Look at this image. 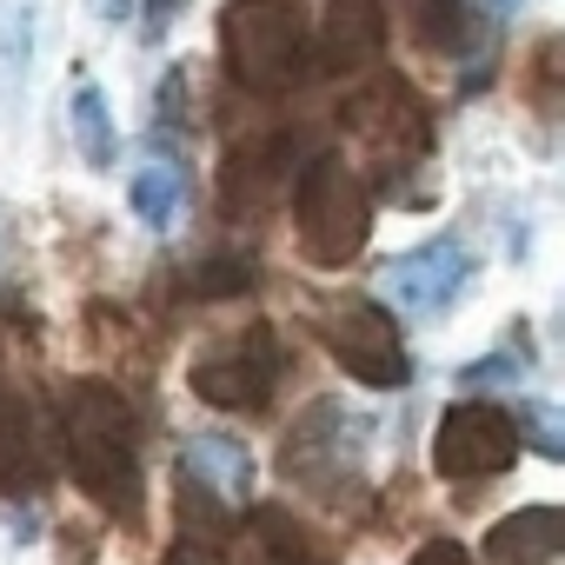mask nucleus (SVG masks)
I'll return each mask as SVG.
<instances>
[{
	"label": "nucleus",
	"instance_id": "f257e3e1",
	"mask_svg": "<svg viewBox=\"0 0 565 565\" xmlns=\"http://www.w3.org/2000/svg\"><path fill=\"white\" fill-rule=\"evenodd\" d=\"M61 439H67V466L74 486L120 525H140L147 512V486H140V419L127 406L120 386L107 380H81L61 399Z\"/></svg>",
	"mask_w": 565,
	"mask_h": 565
},
{
	"label": "nucleus",
	"instance_id": "f03ea898",
	"mask_svg": "<svg viewBox=\"0 0 565 565\" xmlns=\"http://www.w3.org/2000/svg\"><path fill=\"white\" fill-rule=\"evenodd\" d=\"M220 54L246 94L279 100L313 74V28L287 0H233L220 14Z\"/></svg>",
	"mask_w": 565,
	"mask_h": 565
},
{
	"label": "nucleus",
	"instance_id": "7ed1b4c3",
	"mask_svg": "<svg viewBox=\"0 0 565 565\" xmlns=\"http://www.w3.org/2000/svg\"><path fill=\"white\" fill-rule=\"evenodd\" d=\"M373 233V200L340 153H313L294 180V239L313 266H353Z\"/></svg>",
	"mask_w": 565,
	"mask_h": 565
},
{
	"label": "nucleus",
	"instance_id": "20e7f679",
	"mask_svg": "<svg viewBox=\"0 0 565 565\" xmlns=\"http://www.w3.org/2000/svg\"><path fill=\"white\" fill-rule=\"evenodd\" d=\"M340 120H347L353 147L366 153V167H373L386 186H399V167H413V160L433 147L426 100H419L399 74H373L366 87H353V100H347Z\"/></svg>",
	"mask_w": 565,
	"mask_h": 565
},
{
	"label": "nucleus",
	"instance_id": "39448f33",
	"mask_svg": "<svg viewBox=\"0 0 565 565\" xmlns=\"http://www.w3.org/2000/svg\"><path fill=\"white\" fill-rule=\"evenodd\" d=\"M320 320V340H327V353L360 380V386H399L413 366H406V340H399V320L380 307V300H366V294H333V300H320L313 307Z\"/></svg>",
	"mask_w": 565,
	"mask_h": 565
},
{
	"label": "nucleus",
	"instance_id": "423d86ee",
	"mask_svg": "<svg viewBox=\"0 0 565 565\" xmlns=\"http://www.w3.org/2000/svg\"><path fill=\"white\" fill-rule=\"evenodd\" d=\"M519 426H512V413L505 406H492V399H459V406H446V419H439V433H433V466H439V479H452V486H486V479H499L512 459H519Z\"/></svg>",
	"mask_w": 565,
	"mask_h": 565
},
{
	"label": "nucleus",
	"instance_id": "0eeeda50",
	"mask_svg": "<svg viewBox=\"0 0 565 565\" xmlns=\"http://www.w3.org/2000/svg\"><path fill=\"white\" fill-rule=\"evenodd\" d=\"M186 386H193V399H206L220 413H259L273 399V386H279V347H273V333L266 327H246V333L213 340L193 360Z\"/></svg>",
	"mask_w": 565,
	"mask_h": 565
},
{
	"label": "nucleus",
	"instance_id": "6e6552de",
	"mask_svg": "<svg viewBox=\"0 0 565 565\" xmlns=\"http://www.w3.org/2000/svg\"><path fill=\"white\" fill-rule=\"evenodd\" d=\"M373 419H353L340 399H313L307 419L287 433V479L333 499L340 479H360V446H366Z\"/></svg>",
	"mask_w": 565,
	"mask_h": 565
},
{
	"label": "nucleus",
	"instance_id": "1a4fd4ad",
	"mask_svg": "<svg viewBox=\"0 0 565 565\" xmlns=\"http://www.w3.org/2000/svg\"><path fill=\"white\" fill-rule=\"evenodd\" d=\"M466 279H472V253L439 233V239H426V246H413L386 266V294H393L399 313H439V307L459 300Z\"/></svg>",
	"mask_w": 565,
	"mask_h": 565
},
{
	"label": "nucleus",
	"instance_id": "9d476101",
	"mask_svg": "<svg viewBox=\"0 0 565 565\" xmlns=\"http://www.w3.org/2000/svg\"><path fill=\"white\" fill-rule=\"evenodd\" d=\"M519 0H419L413 8V41L433 61H479L492 54V34Z\"/></svg>",
	"mask_w": 565,
	"mask_h": 565
},
{
	"label": "nucleus",
	"instance_id": "9b49d317",
	"mask_svg": "<svg viewBox=\"0 0 565 565\" xmlns=\"http://www.w3.org/2000/svg\"><path fill=\"white\" fill-rule=\"evenodd\" d=\"M180 479H186V492L239 505L253 492V452L239 439H226V433H200V439L180 446Z\"/></svg>",
	"mask_w": 565,
	"mask_h": 565
},
{
	"label": "nucleus",
	"instance_id": "f8f14e48",
	"mask_svg": "<svg viewBox=\"0 0 565 565\" xmlns=\"http://www.w3.org/2000/svg\"><path fill=\"white\" fill-rule=\"evenodd\" d=\"M54 479V452L28 406H0V499H34Z\"/></svg>",
	"mask_w": 565,
	"mask_h": 565
},
{
	"label": "nucleus",
	"instance_id": "ddd939ff",
	"mask_svg": "<svg viewBox=\"0 0 565 565\" xmlns=\"http://www.w3.org/2000/svg\"><path fill=\"white\" fill-rule=\"evenodd\" d=\"M558 552H565V512L558 505H525L486 532L492 565H558Z\"/></svg>",
	"mask_w": 565,
	"mask_h": 565
},
{
	"label": "nucleus",
	"instance_id": "4468645a",
	"mask_svg": "<svg viewBox=\"0 0 565 565\" xmlns=\"http://www.w3.org/2000/svg\"><path fill=\"white\" fill-rule=\"evenodd\" d=\"M226 565H313V552H307V539L294 532L287 512H253L246 532L233 539Z\"/></svg>",
	"mask_w": 565,
	"mask_h": 565
},
{
	"label": "nucleus",
	"instance_id": "2eb2a0df",
	"mask_svg": "<svg viewBox=\"0 0 565 565\" xmlns=\"http://www.w3.org/2000/svg\"><path fill=\"white\" fill-rule=\"evenodd\" d=\"M320 54L333 67H360L366 54H380V0H333V21L320 34Z\"/></svg>",
	"mask_w": 565,
	"mask_h": 565
},
{
	"label": "nucleus",
	"instance_id": "dca6fc26",
	"mask_svg": "<svg viewBox=\"0 0 565 565\" xmlns=\"http://www.w3.org/2000/svg\"><path fill=\"white\" fill-rule=\"evenodd\" d=\"M127 200H134V213H140L147 226H173V213H180V200H186V173H180L173 160H147V167L134 173Z\"/></svg>",
	"mask_w": 565,
	"mask_h": 565
},
{
	"label": "nucleus",
	"instance_id": "f3484780",
	"mask_svg": "<svg viewBox=\"0 0 565 565\" xmlns=\"http://www.w3.org/2000/svg\"><path fill=\"white\" fill-rule=\"evenodd\" d=\"M74 134H81V153H87L94 167H107V160H114V120H107V100H100V87H94V81H81V87H74Z\"/></svg>",
	"mask_w": 565,
	"mask_h": 565
},
{
	"label": "nucleus",
	"instance_id": "a211bd4d",
	"mask_svg": "<svg viewBox=\"0 0 565 565\" xmlns=\"http://www.w3.org/2000/svg\"><path fill=\"white\" fill-rule=\"evenodd\" d=\"M512 426H519V439L532 433V446H539L545 459H558V452H565V439H558V419H552V406H519V413H512Z\"/></svg>",
	"mask_w": 565,
	"mask_h": 565
},
{
	"label": "nucleus",
	"instance_id": "6ab92c4d",
	"mask_svg": "<svg viewBox=\"0 0 565 565\" xmlns=\"http://www.w3.org/2000/svg\"><path fill=\"white\" fill-rule=\"evenodd\" d=\"M21 54H28V14H8L0 21V81H14Z\"/></svg>",
	"mask_w": 565,
	"mask_h": 565
},
{
	"label": "nucleus",
	"instance_id": "aec40b11",
	"mask_svg": "<svg viewBox=\"0 0 565 565\" xmlns=\"http://www.w3.org/2000/svg\"><path fill=\"white\" fill-rule=\"evenodd\" d=\"M413 565H472V552H466L459 539H426V545L413 552Z\"/></svg>",
	"mask_w": 565,
	"mask_h": 565
},
{
	"label": "nucleus",
	"instance_id": "412c9836",
	"mask_svg": "<svg viewBox=\"0 0 565 565\" xmlns=\"http://www.w3.org/2000/svg\"><path fill=\"white\" fill-rule=\"evenodd\" d=\"M186 8V0H147V21H140V41H160L173 28V14Z\"/></svg>",
	"mask_w": 565,
	"mask_h": 565
},
{
	"label": "nucleus",
	"instance_id": "4be33fe9",
	"mask_svg": "<svg viewBox=\"0 0 565 565\" xmlns=\"http://www.w3.org/2000/svg\"><path fill=\"white\" fill-rule=\"evenodd\" d=\"M512 373H519L512 360H472L459 380H466V386H492V380H512Z\"/></svg>",
	"mask_w": 565,
	"mask_h": 565
},
{
	"label": "nucleus",
	"instance_id": "5701e85b",
	"mask_svg": "<svg viewBox=\"0 0 565 565\" xmlns=\"http://www.w3.org/2000/svg\"><path fill=\"white\" fill-rule=\"evenodd\" d=\"M167 565H226V558H220L213 545H180V552H173Z\"/></svg>",
	"mask_w": 565,
	"mask_h": 565
}]
</instances>
